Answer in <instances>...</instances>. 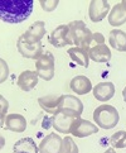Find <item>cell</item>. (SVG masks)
Listing matches in <instances>:
<instances>
[{
  "instance_id": "obj_1",
  "label": "cell",
  "mask_w": 126,
  "mask_h": 153,
  "mask_svg": "<svg viewBox=\"0 0 126 153\" xmlns=\"http://www.w3.org/2000/svg\"><path fill=\"white\" fill-rule=\"evenodd\" d=\"M33 7V0H1L0 18L4 23L19 24L30 17Z\"/></svg>"
},
{
  "instance_id": "obj_2",
  "label": "cell",
  "mask_w": 126,
  "mask_h": 153,
  "mask_svg": "<svg viewBox=\"0 0 126 153\" xmlns=\"http://www.w3.org/2000/svg\"><path fill=\"white\" fill-rule=\"evenodd\" d=\"M94 120L97 127L102 129H112L119 124L120 115L115 106L103 104L96 108L94 111Z\"/></svg>"
},
{
  "instance_id": "obj_3",
  "label": "cell",
  "mask_w": 126,
  "mask_h": 153,
  "mask_svg": "<svg viewBox=\"0 0 126 153\" xmlns=\"http://www.w3.org/2000/svg\"><path fill=\"white\" fill-rule=\"evenodd\" d=\"M81 118L80 114L69 110H59L52 117V127L56 129V132L62 134H68L72 130L74 122Z\"/></svg>"
},
{
  "instance_id": "obj_4",
  "label": "cell",
  "mask_w": 126,
  "mask_h": 153,
  "mask_svg": "<svg viewBox=\"0 0 126 153\" xmlns=\"http://www.w3.org/2000/svg\"><path fill=\"white\" fill-rule=\"evenodd\" d=\"M35 68H37V74L41 79L46 81H51L54 77V70H56L54 56L49 51L43 52L42 56L35 61Z\"/></svg>"
},
{
  "instance_id": "obj_5",
  "label": "cell",
  "mask_w": 126,
  "mask_h": 153,
  "mask_svg": "<svg viewBox=\"0 0 126 153\" xmlns=\"http://www.w3.org/2000/svg\"><path fill=\"white\" fill-rule=\"evenodd\" d=\"M68 25V38L71 45H74L76 47H81L82 43L86 41L92 32L87 28L85 22L82 20H74L67 24Z\"/></svg>"
},
{
  "instance_id": "obj_6",
  "label": "cell",
  "mask_w": 126,
  "mask_h": 153,
  "mask_svg": "<svg viewBox=\"0 0 126 153\" xmlns=\"http://www.w3.org/2000/svg\"><path fill=\"white\" fill-rule=\"evenodd\" d=\"M16 48H18L19 53L23 57L30 58V59H35V61L43 54V45H42V42L35 43V45H30V43L25 42L21 36L19 37L18 42H16Z\"/></svg>"
},
{
  "instance_id": "obj_7",
  "label": "cell",
  "mask_w": 126,
  "mask_h": 153,
  "mask_svg": "<svg viewBox=\"0 0 126 153\" xmlns=\"http://www.w3.org/2000/svg\"><path fill=\"white\" fill-rule=\"evenodd\" d=\"M110 4L107 0H92L88 7L90 19L94 23H98L105 19L107 14H110Z\"/></svg>"
},
{
  "instance_id": "obj_8",
  "label": "cell",
  "mask_w": 126,
  "mask_h": 153,
  "mask_svg": "<svg viewBox=\"0 0 126 153\" xmlns=\"http://www.w3.org/2000/svg\"><path fill=\"white\" fill-rule=\"evenodd\" d=\"M63 147V139L56 133L48 134L43 138L39 144V153H61Z\"/></svg>"
},
{
  "instance_id": "obj_9",
  "label": "cell",
  "mask_w": 126,
  "mask_h": 153,
  "mask_svg": "<svg viewBox=\"0 0 126 153\" xmlns=\"http://www.w3.org/2000/svg\"><path fill=\"white\" fill-rule=\"evenodd\" d=\"M44 34H46V23L43 20H37L35 23H33L25 30V33L21 34V37H23L25 42L30 43V45H35V43H39L42 41Z\"/></svg>"
},
{
  "instance_id": "obj_10",
  "label": "cell",
  "mask_w": 126,
  "mask_h": 153,
  "mask_svg": "<svg viewBox=\"0 0 126 153\" xmlns=\"http://www.w3.org/2000/svg\"><path fill=\"white\" fill-rule=\"evenodd\" d=\"M97 132H98V127L96 124L82 118H78L76 120L72 127V130H71V133L74 137H77V138H86V137L96 134Z\"/></svg>"
},
{
  "instance_id": "obj_11",
  "label": "cell",
  "mask_w": 126,
  "mask_h": 153,
  "mask_svg": "<svg viewBox=\"0 0 126 153\" xmlns=\"http://www.w3.org/2000/svg\"><path fill=\"white\" fill-rule=\"evenodd\" d=\"M49 42L56 48H62L67 45H71L68 38V25L62 24L58 25L56 29H53L51 36H49Z\"/></svg>"
},
{
  "instance_id": "obj_12",
  "label": "cell",
  "mask_w": 126,
  "mask_h": 153,
  "mask_svg": "<svg viewBox=\"0 0 126 153\" xmlns=\"http://www.w3.org/2000/svg\"><path fill=\"white\" fill-rule=\"evenodd\" d=\"M38 74L37 71H30V70H25L23 71L16 81V85L19 86L20 90H23L25 92H28L30 90H33L38 84Z\"/></svg>"
},
{
  "instance_id": "obj_13",
  "label": "cell",
  "mask_w": 126,
  "mask_h": 153,
  "mask_svg": "<svg viewBox=\"0 0 126 153\" xmlns=\"http://www.w3.org/2000/svg\"><path fill=\"white\" fill-rule=\"evenodd\" d=\"M108 23L112 27H120L126 23V0H122V1L117 3L110 10Z\"/></svg>"
},
{
  "instance_id": "obj_14",
  "label": "cell",
  "mask_w": 126,
  "mask_h": 153,
  "mask_svg": "<svg viewBox=\"0 0 126 153\" xmlns=\"http://www.w3.org/2000/svg\"><path fill=\"white\" fill-rule=\"evenodd\" d=\"M69 87H71V90L76 92L77 95H86V94H88L91 90H94L91 80L83 75H78L71 80Z\"/></svg>"
},
{
  "instance_id": "obj_15",
  "label": "cell",
  "mask_w": 126,
  "mask_h": 153,
  "mask_svg": "<svg viewBox=\"0 0 126 153\" xmlns=\"http://www.w3.org/2000/svg\"><path fill=\"white\" fill-rule=\"evenodd\" d=\"M4 128L14 133H23L27 129V120L21 114H9L5 118Z\"/></svg>"
},
{
  "instance_id": "obj_16",
  "label": "cell",
  "mask_w": 126,
  "mask_h": 153,
  "mask_svg": "<svg viewBox=\"0 0 126 153\" xmlns=\"http://www.w3.org/2000/svg\"><path fill=\"white\" fill-rule=\"evenodd\" d=\"M59 110H69L77 114L83 113V104L82 101L73 95H61V102H59ZM58 110V111H59Z\"/></svg>"
},
{
  "instance_id": "obj_17",
  "label": "cell",
  "mask_w": 126,
  "mask_h": 153,
  "mask_svg": "<svg viewBox=\"0 0 126 153\" xmlns=\"http://www.w3.org/2000/svg\"><path fill=\"white\" fill-rule=\"evenodd\" d=\"M94 96L98 101H108L115 95V85L112 82H100L94 87Z\"/></svg>"
},
{
  "instance_id": "obj_18",
  "label": "cell",
  "mask_w": 126,
  "mask_h": 153,
  "mask_svg": "<svg viewBox=\"0 0 126 153\" xmlns=\"http://www.w3.org/2000/svg\"><path fill=\"white\" fill-rule=\"evenodd\" d=\"M59 102H61V95H47L38 99V104L43 110L53 115L59 110Z\"/></svg>"
},
{
  "instance_id": "obj_19",
  "label": "cell",
  "mask_w": 126,
  "mask_h": 153,
  "mask_svg": "<svg viewBox=\"0 0 126 153\" xmlns=\"http://www.w3.org/2000/svg\"><path fill=\"white\" fill-rule=\"evenodd\" d=\"M88 57L97 63H106L111 59V51L105 43L98 45L88 51Z\"/></svg>"
},
{
  "instance_id": "obj_20",
  "label": "cell",
  "mask_w": 126,
  "mask_h": 153,
  "mask_svg": "<svg viewBox=\"0 0 126 153\" xmlns=\"http://www.w3.org/2000/svg\"><path fill=\"white\" fill-rule=\"evenodd\" d=\"M14 153H39V147L35 144V142L30 137L21 138L18 142H15L13 147Z\"/></svg>"
},
{
  "instance_id": "obj_21",
  "label": "cell",
  "mask_w": 126,
  "mask_h": 153,
  "mask_svg": "<svg viewBox=\"0 0 126 153\" xmlns=\"http://www.w3.org/2000/svg\"><path fill=\"white\" fill-rule=\"evenodd\" d=\"M110 46L119 52H126V33L124 30L113 29L108 36Z\"/></svg>"
},
{
  "instance_id": "obj_22",
  "label": "cell",
  "mask_w": 126,
  "mask_h": 153,
  "mask_svg": "<svg viewBox=\"0 0 126 153\" xmlns=\"http://www.w3.org/2000/svg\"><path fill=\"white\" fill-rule=\"evenodd\" d=\"M67 53L69 54V57L72 58V61L76 62L77 65L82 67H88L90 65V57H88V52L85 51L83 48L81 47H72L67 51Z\"/></svg>"
},
{
  "instance_id": "obj_23",
  "label": "cell",
  "mask_w": 126,
  "mask_h": 153,
  "mask_svg": "<svg viewBox=\"0 0 126 153\" xmlns=\"http://www.w3.org/2000/svg\"><path fill=\"white\" fill-rule=\"evenodd\" d=\"M103 43H105V37H103L101 33L96 32V33H91L88 37L86 38V41L82 43L81 48H83L85 51L88 52L91 48H94L98 45H103Z\"/></svg>"
},
{
  "instance_id": "obj_24",
  "label": "cell",
  "mask_w": 126,
  "mask_h": 153,
  "mask_svg": "<svg viewBox=\"0 0 126 153\" xmlns=\"http://www.w3.org/2000/svg\"><path fill=\"white\" fill-rule=\"evenodd\" d=\"M110 144L112 148H126V132L125 130H119L113 133L110 138Z\"/></svg>"
},
{
  "instance_id": "obj_25",
  "label": "cell",
  "mask_w": 126,
  "mask_h": 153,
  "mask_svg": "<svg viewBox=\"0 0 126 153\" xmlns=\"http://www.w3.org/2000/svg\"><path fill=\"white\" fill-rule=\"evenodd\" d=\"M61 153H78V147L72 137H66L63 139V147Z\"/></svg>"
},
{
  "instance_id": "obj_26",
  "label": "cell",
  "mask_w": 126,
  "mask_h": 153,
  "mask_svg": "<svg viewBox=\"0 0 126 153\" xmlns=\"http://www.w3.org/2000/svg\"><path fill=\"white\" fill-rule=\"evenodd\" d=\"M39 4L44 12H53V10L58 7L59 1L58 0H41Z\"/></svg>"
},
{
  "instance_id": "obj_27",
  "label": "cell",
  "mask_w": 126,
  "mask_h": 153,
  "mask_svg": "<svg viewBox=\"0 0 126 153\" xmlns=\"http://www.w3.org/2000/svg\"><path fill=\"white\" fill-rule=\"evenodd\" d=\"M0 65H1V77H0V82H4V81L8 79L9 70H8V65H7V62H5L3 58L0 59Z\"/></svg>"
},
{
  "instance_id": "obj_28",
  "label": "cell",
  "mask_w": 126,
  "mask_h": 153,
  "mask_svg": "<svg viewBox=\"0 0 126 153\" xmlns=\"http://www.w3.org/2000/svg\"><path fill=\"white\" fill-rule=\"evenodd\" d=\"M0 101H1V127L4 128L5 124V119H4V114L8 110V101L4 99V96H0Z\"/></svg>"
},
{
  "instance_id": "obj_29",
  "label": "cell",
  "mask_w": 126,
  "mask_h": 153,
  "mask_svg": "<svg viewBox=\"0 0 126 153\" xmlns=\"http://www.w3.org/2000/svg\"><path fill=\"white\" fill-rule=\"evenodd\" d=\"M103 153H116V151H115L113 148H108V149H106Z\"/></svg>"
},
{
  "instance_id": "obj_30",
  "label": "cell",
  "mask_w": 126,
  "mask_h": 153,
  "mask_svg": "<svg viewBox=\"0 0 126 153\" xmlns=\"http://www.w3.org/2000/svg\"><path fill=\"white\" fill-rule=\"evenodd\" d=\"M122 97H124V101L126 102V86L124 87V90H122Z\"/></svg>"
}]
</instances>
